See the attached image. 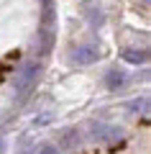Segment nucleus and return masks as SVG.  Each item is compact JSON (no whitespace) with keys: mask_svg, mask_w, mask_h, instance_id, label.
Returning <instances> with one entry per match:
<instances>
[{"mask_svg":"<svg viewBox=\"0 0 151 154\" xmlns=\"http://www.w3.org/2000/svg\"><path fill=\"white\" fill-rule=\"evenodd\" d=\"M77 59H82V62H90V59H95V51H80V54H77Z\"/></svg>","mask_w":151,"mask_h":154,"instance_id":"1","label":"nucleus"},{"mask_svg":"<svg viewBox=\"0 0 151 154\" xmlns=\"http://www.w3.org/2000/svg\"><path fill=\"white\" fill-rule=\"evenodd\" d=\"M38 154H59V152H56L54 146H46V149H44V152H38Z\"/></svg>","mask_w":151,"mask_h":154,"instance_id":"2","label":"nucleus"}]
</instances>
